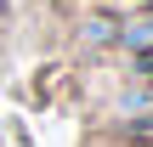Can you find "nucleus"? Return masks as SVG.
Instances as JSON below:
<instances>
[{"mask_svg":"<svg viewBox=\"0 0 153 147\" xmlns=\"http://www.w3.org/2000/svg\"><path fill=\"white\" fill-rule=\"evenodd\" d=\"M119 34H125V45H131L136 57H142V51H153V6H148V11H136L131 23H119Z\"/></svg>","mask_w":153,"mask_h":147,"instance_id":"1","label":"nucleus"},{"mask_svg":"<svg viewBox=\"0 0 153 147\" xmlns=\"http://www.w3.org/2000/svg\"><path fill=\"white\" fill-rule=\"evenodd\" d=\"M114 28H119L114 17H91V23H85V40H91V45H108V40H114Z\"/></svg>","mask_w":153,"mask_h":147,"instance_id":"2","label":"nucleus"},{"mask_svg":"<svg viewBox=\"0 0 153 147\" xmlns=\"http://www.w3.org/2000/svg\"><path fill=\"white\" fill-rule=\"evenodd\" d=\"M6 6H11V0H0V11H6Z\"/></svg>","mask_w":153,"mask_h":147,"instance_id":"3","label":"nucleus"}]
</instances>
